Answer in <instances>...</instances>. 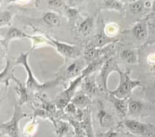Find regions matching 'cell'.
Listing matches in <instances>:
<instances>
[{"label":"cell","mask_w":155,"mask_h":137,"mask_svg":"<svg viewBox=\"0 0 155 137\" xmlns=\"http://www.w3.org/2000/svg\"><path fill=\"white\" fill-rule=\"evenodd\" d=\"M64 12L67 18H68V21H69V24H71V26L74 25L75 21L80 16V11L75 8L66 5L64 9Z\"/></svg>","instance_id":"25"},{"label":"cell","mask_w":155,"mask_h":137,"mask_svg":"<svg viewBox=\"0 0 155 137\" xmlns=\"http://www.w3.org/2000/svg\"><path fill=\"white\" fill-rule=\"evenodd\" d=\"M64 112L66 113V114H70V115L74 116V117H76L77 113H78L79 108L77 107L76 106L74 103L71 102V103L68 104V106L64 108Z\"/></svg>","instance_id":"32"},{"label":"cell","mask_w":155,"mask_h":137,"mask_svg":"<svg viewBox=\"0 0 155 137\" xmlns=\"http://www.w3.org/2000/svg\"><path fill=\"white\" fill-rule=\"evenodd\" d=\"M146 61L150 71L155 76V51L148 55L146 58Z\"/></svg>","instance_id":"31"},{"label":"cell","mask_w":155,"mask_h":137,"mask_svg":"<svg viewBox=\"0 0 155 137\" xmlns=\"http://www.w3.org/2000/svg\"><path fill=\"white\" fill-rule=\"evenodd\" d=\"M94 27V18L92 16H88L80 24L78 31L82 36H89L92 33Z\"/></svg>","instance_id":"20"},{"label":"cell","mask_w":155,"mask_h":137,"mask_svg":"<svg viewBox=\"0 0 155 137\" xmlns=\"http://www.w3.org/2000/svg\"><path fill=\"white\" fill-rule=\"evenodd\" d=\"M98 137H118V133L114 131L112 129H110L106 132H104V133L99 134Z\"/></svg>","instance_id":"35"},{"label":"cell","mask_w":155,"mask_h":137,"mask_svg":"<svg viewBox=\"0 0 155 137\" xmlns=\"http://www.w3.org/2000/svg\"><path fill=\"white\" fill-rule=\"evenodd\" d=\"M12 19V15L10 12L8 11H2L0 13V27L2 28L3 27L8 26L11 24V21Z\"/></svg>","instance_id":"29"},{"label":"cell","mask_w":155,"mask_h":137,"mask_svg":"<svg viewBox=\"0 0 155 137\" xmlns=\"http://www.w3.org/2000/svg\"><path fill=\"white\" fill-rule=\"evenodd\" d=\"M120 57L126 63L136 65L139 63V53L133 49H125L120 53Z\"/></svg>","instance_id":"19"},{"label":"cell","mask_w":155,"mask_h":137,"mask_svg":"<svg viewBox=\"0 0 155 137\" xmlns=\"http://www.w3.org/2000/svg\"><path fill=\"white\" fill-rule=\"evenodd\" d=\"M87 66L86 60L82 58L73 59L70 63L64 62V66L56 75V79L61 82H65L70 79H75L82 75L83 70Z\"/></svg>","instance_id":"3"},{"label":"cell","mask_w":155,"mask_h":137,"mask_svg":"<svg viewBox=\"0 0 155 137\" xmlns=\"http://www.w3.org/2000/svg\"><path fill=\"white\" fill-rule=\"evenodd\" d=\"M147 22H148V31L151 32L152 33H155V15L151 14L146 17Z\"/></svg>","instance_id":"33"},{"label":"cell","mask_w":155,"mask_h":137,"mask_svg":"<svg viewBox=\"0 0 155 137\" xmlns=\"http://www.w3.org/2000/svg\"><path fill=\"white\" fill-rule=\"evenodd\" d=\"M145 8V2L136 1L129 3V10L132 14L137 15L141 13Z\"/></svg>","instance_id":"26"},{"label":"cell","mask_w":155,"mask_h":137,"mask_svg":"<svg viewBox=\"0 0 155 137\" xmlns=\"http://www.w3.org/2000/svg\"><path fill=\"white\" fill-rule=\"evenodd\" d=\"M126 129L133 135L139 137H155V126L135 119L127 118L123 121Z\"/></svg>","instance_id":"5"},{"label":"cell","mask_w":155,"mask_h":137,"mask_svg":"<svg viewBox=\"0 0 155 137\" xmlns=\"http://www.w3.org/2000/svg\"><path fill=\"white\" fill-rule=\"evenodd\" d=\"M42 19L45 24L50 27H58L61 24L60 18L54 12H45Z\"/></svg>","instance_id":"22"},{"label":"cell","mask_w":155,"mask_h":137,"mask_svg":"<svg viewBox=\"0 0 155 137\" xmlns=\"http://www.w3.org/2000/svg\"><path fill=\"white\" fill-rule=\"evenodd\" d=\"M107 99L111 102L114 106L117 112L122 117H126L128 114V106L129 100L128 99L119 98L114 94L108 93L107 94Z\"/></svg>","instance_id":"14"},{"label":"cell","mask_w":155,"mask_h":137,"mask_svg":"<svg viewBox=\"0 0 155 137\" xmlns=\"http://www.w3.org/2000/svg\"><path fill=\"white\" fill-rule=\"evenodd\" d=\"M120 70H121L120 68L118 65L115 58L113 56L106 59L101 68H100V75L98 76V84L101 91L106 95H107L109 93L108 88H107V81H108L109 76L112 72H114L118 73Z\"/></svg>","instance_id":"7"},{"label":"cell","mask_w":155,"mask_h":137,"mask_svg":"<svg viewBox=\"0 0 155 137\" xmlns=\"http://www.w3.org/2000/svg\"><path fill=\"white\" fill-rule=\"evenodd\" d=\"M145 104L137 100H129L128 114L133 116H139L143 112Z\"/></svg>","instance_id":"23"},{"label":"cell","mask_w":155,"mask_h":137,"mask_svg":"<svg viewBox=\"0 0 155 137\" xmlns=\"http://www.w3.org/2000/svg\"><path fill=\"white\" fill-rule=\"evenodd\" d=\"M83 79H84L83 76H80L74 80H72L68 88H66L62 92L58 94L55 99V102H54L58 110H61V111L64 110V108L68 106V104L71 103L73 97L75 95V92L77 88L79 87V85H81Z\"/></svg>","instance_id":"8"},{"label":"cell","mask_w":155,"mask_h":137,"mask_svg":"<svg viewBox=\"0 0 155 137\" xmlns=\"http://www.w3.org/2000/svg\"><path fill=\"white\" fill-rule=\"evenodd\" d=\"M1 137H9V136H8V135H5V134H2Z\"/></svg>","instance_id":"37"},{"label":"cell","mask_w":155,"mask_h":137,"mask_svg":"<svg viewBox=\"0 0 155 137\" xmlns=\"http://www.w3.org/2000/svg\"><path fill=\"white\" fill-rule=\"evenodd\" d=\"M120 76V82L116 89L109 91V93L114 94L119 98L129 99L132 94L133 90L137 87L142 85V82L139 79H133L131 78L130 69L123 72L120 70L118 72Z\"/></svg>","instance_id":"2"},{"label":"cell","mask_w":155,"mask_h":137,"mask_svg":"<svg viewBox=\"0 0 155 137\" xmlns=\"http://www.w3.org/2000/svg\"><path fill=\"white\" fill-rule=\"evenodd\" d=\"M80 86H81L82 91L89 96H92L94 94H98L99 92H102L95 76H92V75L85 77Z\"/></svg>","instance_id":"9"},{"label":"cell","mask_w":155,"mask_h":137,"mask_svg":"<svg viewBox=\"0 0 155 137\" xmlns=\"http://www.w3.org/2000/svg\"><path fill=\"white\" fill-rule=\"evenodd\" d=\"M29 34L26 33L25 32L19 30L18 28L15 27H10L8 30L7 33L5 34L4 39L1 40L2 45L5 48V50H8L9 47V44L12 40H20L23 38H28Z\"/></svg>","instance_id":"11"},{"label":"cell","mask_w":155,"mask_h":137,"mask_svg":"<svg viewBox=\"0 0 155 137\" xmlns=\"http://www.w3.org/2000/svg\"><path fill=\"white\" fill-rule=\"evenodd\" d=\"M14 65H15V62H12L9 59H7L5 66L0 73V82L5 85L6 88L8 87L10 80L12 79V77L15 76L14 75V70H15Z\"/></svg>","instance_id":"17"},{"label":"cell","mask_w":155,"mask_h":137,"mask_svg":"<svg viewBox=\"0 0 155 137\" xmlns=\"http://www.w3.org/2000/svg\"><path fill=\"white\" fill-rule=\"evenodd\" d=\"M71 102L74 103L79 109L84 110L89 107L92 100H91L90 96L87 95L83 91H80V93L74 95Z\"/></svg>","instance_id":"18"},{"label":"cell","mask_w":155,"mask_h":137,"mask_svg":"<svg viewBox=\"0 0 155 137\" xmlns=\"http://www.w3.org/2000/svg\"><path fill=\"white\" fill-rule=\"evenodd\" d=\"M104 32L107 36L115 38V36L119 33V26L116 23L110 22L105 25L104 28Z\"/></svg>","instance_id":"27"},{"label":"cell","mask_w":155,"mask_h":137,"mask_svg":"<svg viewBox=\"0 0 155 137\" xmlns=\"http://www.w3.org/2000/svg\"><path fill=\"white\" fill-rule=\"evenodd\" d=\"M28 39L31 40L32 41V47L31 50H35L38 47H43V46H51L53 47L52 44L47 39V37L42 35L35 34V35H30L28 36Z\"/></svg>","instance_id":"21"},{"label":"cell","mask_w":155,"mask_h":137,"mask_svg":"<svg viewBox=\"0 0 155 137\" xmlns=\"http://www.w3.org/2000/svg\"><path fill=\"white\" fill-rule=\"evenodd\" d=\"M37 122L36 119L32 118L31 122L27 123L24 129V133L27 135V137H33V135L36 132V129H37Z\"/></svg>","instance_id":"28"},{"label":"cell","mask_w":155,"mask_h":137,"mask_svg":"<svg viewBox=\"0 0 155 137\" xmlns=\"http://www.w3.org/2000/svg\"><path fill=\"white\" fill-rule=\"evenodd\" d=\"M131 32L138 40H144L146 39L149 33L147 18L137 21L132 28Z\"/></svg>","instance_id":"12"},{"label":"cell","mask_w":155,"mask_h":137,"mask_svg":"<svg viewBox=\"0 0 155 137\" xmlns=\"http://www.w3.org/2000/svg\"><path fill=\"white\" fill-rule=\"evenodd\" d=\"M45 37L52 44L53 47H54L56 50L63 56L64 59V62H69L70 59L73 60V59H77L81 54L82 49L80 46L61 42L47 34L45 35Z\"/></svg>","instance_id":"6"},{"label":"cell","mask_w":155,"mask_h":137,"mask_svg":"<svg viewBox=\"0 0 155 137\" xmlns=\"http://www.w3.org/2000/svg\"><path fill=\"white\" fill-rule=\"evenodd\" d=\"M98 122H99L100 126L104 129H109L111 126H113L114 123V118L113 115L107 112L103 106L102 102L99 101V108H98V114H97Z\"/></svg>","instance_id":"13"},{"label":"cell","mask_w":155,"mask_h":137,"mask_svg":"<svg viewBox=\"0 0 155 137\" xmlns=\"http://www.w3.org/2000/svg\"><path fill=\"white\" fill-rule=\"evenodd\" d=\"M80 125L86 137H95L92 128L91 111L89 107L83 110V117L80 121Z\"/></svg>","instance_id":"16"},{"label":"cell","mask_w":155,"mask_h":137,"mask_svg":"<svg viewBox=\"0 0 155 137\" xmlns=\"http://www.w3.org/2000/svg\"><path fill=\"white\" fill-rule=\"evenodd\" d=\"M55 129L58 137H63L69 130V126L66 122L59 121L56 123Z\"/></svg>","instance_id":"30"},{"label":"cell","mask_w":155,"mask_h":137,"mask_svg":"<svg viewBox=\"0 0 155 137\" xmlns=\"http://www.w3.org/2000/svg\"><path fill=\"white\" fill-rule=\"evenodd\" d=\"M12 80H13L14 82L16 83L15 91H16L17 94H18V103L17 104H18L20 107H22L23 104L28 103L29 100H30V96H29L28 89H27V87H26L24 84L21 83L19 81V79H17L15 76L12 77Z\"/></svg>","instance_id":"15"},{"label":"cell","mask_w":155,"mask_h":137,"mask_svg":"<svg viewBox=\"0 0 155 137\" xmlns=\"http://www.w3.org/2000/svg\"><path fill=\"white\" fill-rule=\"evenodd\" d=\"M29 53L30 52L24 53H21L18 57L15 59V65H22L24 66V69L27 71V79L26 81L25 86L28 90H31V91H39L42 90L47 89V88H52V87L56 86L60 83V81L58 80L57 79H54V80L49 81L48 82H45V83H40L36 78L33 76V73L32 72L31 68L30 67L28 63V57Z\"/></svg>","instance_id":"1"},{"label":"cell","mask_w":155,"mask_h":137,"mask_svg":"<svg viewBox=\"0 0 155 137\" xmlns=\"http://www.w3.org/2000/svg\"><path fill=\"white\" fill-rule=\"evenodd\" d=\"M28 117V114H25L21 110L18 104L14 106V113L12 118L7 122H2L0 125L2 134L8 135L9 137H21L19 124L21 120Z\"/></svg>","instance_id":"4"},{"label":"cell","mask_w":155,"mask_h":137,"mask_svg":"<svg viewBox=\"0 0 155 137\" xmlns=\"http://www.w3.org/2000/svg\"><path fill=\"white\" fill-rule=\"evenodd\" d=\"M101 9L120 12L124 8V2L119 1H103L100 2Z\"/></svg>","instance_id":"24"},{"label":"cell","mask_w":155,"mask_h":137,"mask_svg":"<svg viewBox=\"0 0 155 137\" xmlns=\"http://www.w3.org/2000/svg\"><path fill=\"white\" fill-rule=\"evenodd\" d=\"M48 5L50 6L51 9H64L66 5L62 1H49L48 2Z\"/></svg>","instance_id":"34"},{"label":"cell","mask_w":155,"mask_h":137,"mask_svg":"<svg viewBox=\"0 0 155 137\" xmlns=\"http://www.w3.org/2000/svg\"><path fill=\"white\" fill-rule=\"evenodd\" d=\"M118 41H119V40H118L117 38H112L107 36V35L104 33V30H103V31L100 32V33L95 35V36L93 37V38L91 40L90 44L88 46L93 47H95V48L102 49L107 47V46L110 45V44H116Z\"/></svg>","instance_id":"10"},{"label":"cell","mask_w":155,"mask_h":137,"mask_svg":"<svg viewBox=\"0 0 155 137\" xmlns=\"http://www.w3.org/2000/svg\"><path fill=\"white\" fill-rule=\"evenodd\" d=\"M151 14L155 15V1L152 2V7H151Z\"/></svg>","instance_id":"36"}]
</instances>
